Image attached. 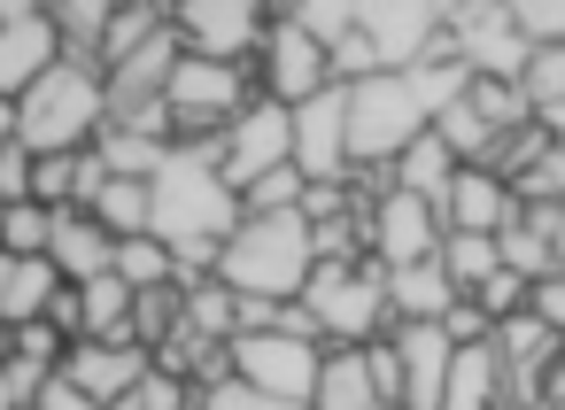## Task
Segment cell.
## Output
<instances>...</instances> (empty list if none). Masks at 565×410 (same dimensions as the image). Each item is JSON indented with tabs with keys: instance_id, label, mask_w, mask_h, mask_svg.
<instances>
[{
	"instance_id": "cell-34",
	"label": "cell",
	"mask_w": 565,
	"mask_h": 410,
	"mask_svg": "<svg viewBox=\"0 0 565 410\" xmlns=\"http://www.w3.org/2000/svg\"><path fill=\"white\" fill-rule=\"evenodd\" d=\"M32 410H102V402H94L78 379H63V371H55V379L40 387V402H32Z\"/></svg>"
},
{
	"instance_id": "cell-17",
	"label": "cell",
	"mask_w": 565,
	"mask_h": 410,
	"mask_svg": "<svg viewBox=\"0 0 565 410\" xmlns=\"http://www.w3.org/2000/svg\"><path fill=\"white\" fill-rule=\"evenodd\" d=\"M47 263H55L71 287H94V279L117 271V233H109L94 209H63V217H55V248H47Z\"/></svg>"
},
{
	"instance_id": "cell-37",
	"label": "cell",
	"mask_w": 565,
	"mask_h": 410,
	"mask_svg": "<svg viewBox=\"0 0 565 410\" xmlns=\"http://www.w3.org/2000/svg\"><path fill=\"white\" fill-rule=\"evenodd\" d=\"M557 279H565V240H557Z\"/></svg>"
},
{
	"instance_id": "cell-15",
	"label": "cell",
	"mask_w": 565,
	"mask_h": 410,
	"mask_svg": "<svg viewBox=\"0 0 565 410\" xmlns=\"http://www.w3.org/2000/svg\"><path fill=\"white\" fill-rule=\"evenodd\" d=\"M519 194H511V179H495L488 163H465L457 171V186H449V202H441V217H449V233H511L519 225Z\"/></svg>"
},
{
	"instance_id": "cell-38",
	"label": "cell",
	"mask_w": 565,
	"mask_h": 410,
	"mask_svg": "<svg viewBox=\"0 0 565 410\" xmlns=\"http://www.w3.org/2000/svg\"><path fill=\"white\" fill-rule=\"evenodd\" d=\"M380 410H403V402H380Z\"/></svg>"
},
{
	"instance_id": "cell-4",
	"label": "cell",
	"mask_w": 565,
	"mask_h": 410,
	"mask_svg": "<svg viewBox=\"0 0 565 410\" xmlns=\"http://www.w3.org/2000/svg\"><path fill=\"white\" fill-rule=\"evenodd\" d=\"M302 310L318 317V333L333 348H364V341H387L395 325V302H387V263L364 256V263H318L310 287H302Z\"/></svg>"
},
{
	"instance_id": "cell-24",
	"label": "cell",
	"mask_w": 565,
	"mask_h": 410,
	"mask_svg": "<svg viewBox=\"0 0 565 410\" xmlns=\"http://www.w3.org/2000/svg\"><path fill=\"white\" fill-rule=\"evenodd\" d=\"M441 263H449L457 294H480V287L503 271V240H495V233H449V240H441Z\"/></svg>"
},
{
	"instance_id": "cell-21",
	"label": "cell",
	"mask_w": 565,
	"mask_h": 410,
	"mask_svg": "<svg viewBox=\"0 0 565 410\" xmlns=\"http://www.w3.org/2000/svg\"><path fill=\"white\" fill-rule=\"evenodd\" d=\"M55 17V40H63V63H86V71H102V47H109V24H117V9L109 0H63V9H47ZM109 78V71H102Z\"/></svg>"
},
{
	"instance_id": "cell-20",
	"label": "cell",
	"mask_w": 565,
	"mask_h": 410,
	"mask_svg": "<svg viewBox=\"0 0 565 410\" xmlns=\"http://www.w3.org/2000/svg\"><path fill=\"white\" fill-rule=\"evenodd\" d=\"M449 410H511V387H503V356H495V341H472V348H457Z\"/></svg>"
},
{
	"instance_id": "cell-3",
	"label": "cell",
	"mask_w": 565,
	"mask_h": 410,
	"mask_svg": "<svg viewBox=\"0 0 565 410\" xmlns=\"http://www.w3.org/2000/svg\"><path fill=\"white\" fill-rule=\"evenodd\" d=\"M102 132H109V78L86 63H55L17 101V140L32 155H86Z\"/></svg>"
},
{
	"instance_id": "cell-26",
	"label": "cell",
	"mask_w": 565,
	"mask_h": 410,
	"mask_svg": "<svg viewBox=\"0 0 565 410\" xmlns=\"http://www.w3.org/2000/svg\"><path fill=\"white\" fill-rule=\"evenodd\" d=\"M117 279H125L132 294H148V287H179L186 271H179V256H171L156 233H140V240H117Z\"/></svg>"
},
{
	"instance_id": "cell-22",
	"label": "cell",
	"mask_w": 565,
	"mask_h": 410,
	"mask_svg": "<svg viewBox=\"0 0 565 410\" xmlns=\"http://www.w3.org/2000/svg\"><path fill=\"white\" fill-rule=\"evenodd\" d=\"M310 410H380L372 356H364V348H333V356H326V379H318V402H310Z\"/></svg>"
},
{
	"instance_id": "cell-5",
	"label": "cell",
	"mask_w": 565,
	"mask_h": 410,
	"mask_svg": "<svg viewBox=\"0 0 565 410\" xmlns=\"http://www.w3.org/2000/svg\"><path fill=\"white\" fill-rule=\"evenodd\" d=\"M326 356H333V348H318V341H302V333H241V341H233V371H241L248 387L295 402V410L318 402Z\"/></svg>"
},
{
	"instance_id": "cell-29",
	"label": "cell",
	"mask_w": 565,
	"mask_h": 410,
	"mask_svg": "<svg viewBox=\"0 0 565 410\" xmlns=\"http://www.w3.org/2000/svg\"><path fill=\"white\" fill-rule=\"evenodd\" d=\"M302 194H310V179L287 163V171H271V179H256L241 202H248V217H287V209H302Z\"/></svg>"
},
{
	"instance_id": "cell-12",
	"label": "cell",
	"mask_w": 565,
	"mask_h": 410,
	"mask_svg": "<svg viewBox=\"0 0 565 410\" xmlns=\"http://www.w3.org/2000/svg\"><path fill=\"white\" fill-rule=\"evenodd\" d=\"M441 240H449V217L434 209V202H418V194H387L380 209H372V256L387 263V271H403V263H426V256H441Z\"/></svg>"
},
{
	"instance_id": "cell-28",
	"label": "cell",
	"mask_w": 565,
	"mask_h": 410,
	"mask_svg": "<svg viewBox=\"0 0 565 410\" xmlns=\"http://www.w3.org/2000/svg\"><path fill=\"white\" fill-rule=\"evenodd\" d=\"M287 17H295L318 47H333V55L356 40V9H341V0H302V9H287Z\"/></svg>"
},
{
	"instance_id": "cell-16",
	"label": "cell",
	"mask_w": 565,
	"mask_h": 410,
	"mask_svg": "<svg viewBox=\"0 0 565 410\" xmlns=\"http://www.w3.org/2000/svg\"><path fill=\"white\" fill-rule=\"evenodd\" d=\"M63 287H71V279H63L47 256H9V248H0V333H17V325H40V317H55Z\"/></svg>"
},
{
	"instance_id": "cell-32",
	"label": "cell",
	"mask_w": 565,
	"mask_h": 410,
	"mask_svg": "<svg viewBox=\"0 0 565 410\" xmlns=\"http://www.w3.org/2000/svg\"><path fill=\"white\" fill-rule=\"evenodd\" d=\"M194 402H202V410H295V402H279V395L248 387L241 371H233V379H217V387H210V395H194Z\"/></svg>"
},
{
	"instance_id": "cell-8",
	"label": "cell",
	"mask_w": 565,
	"mask_h": 410,
	"mask_svg": "<svg viewBox=\"0 0 565 410\" xmlns=\"http://www.w3.org/2000/svg\"><path fill=\"white\" fill-rule=\"evenodd\" d=\"M449 55L472 78H495V86H519L526 63H534V47H526L511 9H449Z\"/></svg>"
},
{
	"instance_id": "cell-2",
	"label": "cell",
	"mask_w": 565,
	"mask_h": 410,
	"mask_svg": "<svg viewBox=\"0 0 565 410\" xmlns=\"http://www.w3.org/2000/svg\"><path fill=\"white\" fill-rule=\"evenodd\" d=\"M310 271H318V233H310L302 209H287V217H241V233L225 240V256H217L210 279H225L233 294L302 302Z\"/></svg>"
},
{
	"instance_id": "cell-25",
	"label": "cell",
	"mask_w": 565,
	"mask_h": 410,
	"mask_svg": "<svg viewBox=\"0 0 565 410\" xmlns=\"http://www.w3.org/2000/svg\"><path fill=\"white\" fill-rule=\"evenodd\" d=\"M94 217H102L117 240H140V233L156 225V194H148V179H109L102 202H94Z\"/></svg>"
},
{
	"instance_id": "cell-27",
	"label": "cell",
	"mask_w": 565,
	"mask_h": 410,
	"mask_svg": "<svg viewBox=\"0 0 565 410\" xmlns=\"http://www.w3.org/2000/svg\"><path fill=\"white\" fill-rule=\"evenodd\" d=\"M0 248H9V256H47V248H55V209H47V202L0 209Z\"/></svg>"
},
{
	"instance_id": "cell-10",
	"label": "cell",
	"mask_w": 565,
	"mask_h": 410,
	"mask_svg": "<svg viewBox=\"0 0 565 410\" xmlns=\"http://www.w3.org/2000/svg\"><path fill=\"white\" fill-rule=\"evenodd\" d=\"M295 171L310 186H341L356 163H349V86H326L318 101L295 109Z\"/></svg>"
},
{
	"instance_id": "cell-23",
	"label": "cell",
	"mask_w": 565,
	"mask_h": 410,
	"mask_svg": "<svg viewBox=\"0 0 565 410\" xmlns=\"http://www.w3.org/2000/svg\"><path fill=\"white\" fill-rule=\"evenodd\" d=\"M171 148H179V140H156V132H117V125L94 140V155H102L117 179H156V171L171 163Z\"/></svg>"
},
{
	"instance_id": "cell-13",
	"label": "cell",
	"mask_w": 565,
	"mask_h": 410,
	"mask_svg": "<svg viewBox=\"0 0 565 410\" xmlns=\"http://www.w3.org/2000/svg\"><path fill=\"white\" fill-rule=\"evenodd\" d=\"M387 341L403 356V410H449V379H457L449 325H395Z\"/></svg>"
},
{
	"instance_id": "cell-30",
	"label": "cell",
	"mask_w": 565,
	"mask_h": 410,
	"mask_svg": "<svg viewBox=\"0 0 565 410\" xmlns=\"http://www.w3.org/2000/svg\"><path fill=\"white\" fill-rule=\"evenodd\" d=\"M519 32H526V47L542 55V47H565V0H519Z\"/></svg>"
},
{
	"instance_id": "cell-6",
	"label": "cell",
	"mask_w": 565,
	"mask_h": 410,
	"mask_svg": "<svg viewBox=\"0 0 565 410\" xmlns=\"http://www.w3.org/2000/svg\"><path fill=\"white\" fill-rule=\"evenodd\" d=\"M256 78H264V101H279V109H302V101H318L326 86H341V78H333V47H318L287 9L271 17V40H264V55H256Z\"/></svg>"
},
{
	"instance_id": "cell-33",
	"label": "cell",
	"mask_w": 565,
	"mask_h": 410,
	"mask_svg": "<svg viewBox=\"0 0 565 410\" xmlns=\"http://www.w3.org/2000/svg\"><path fill=\"white\" fill-rule=\"evenodd\" d=\"M109 410H194V387L186 379H171V371H156L148 387H132L125 402H109Z\"/></svg>"
},
{
	"instance_id": "cell-19",
	"label": "cell",
	"mask_w": 565,
	"mask_h": 410,
	"mask_svg": "<svg viewBox=\"0 0 565 410\" xmlns=\"http://www.w3.org/2000/svg\"><path fill=\"white\" fill-rule=\"evenodd\" d=\"M457 171H465V163H457V148H449L441 132H426V140H411V148H403V163H395V186L441 209V202H449V186H457Z\"/></svg>"
},
{
	"instance_id": "cell-1",
	"label": "cell",
	"mask_w": 565,
	"mask_h": 410,
	"mask_svg": "<svg viewBox=\"0 0 565 410\" xmlns=\"http://www.w3.org/2000/svg\"><path fill=\"white\" fill-rule=\"evenodd\" d=\"M148 194H156V225H148V233L179 256L186 279H210L217 256H225V240H233L241 217H248V202L225 186V140L171 148V163L148 179Z\"/></svg>"
},
{
	"instance_id": "cell-31",
	"label": "cell",
	"mask_w": 565,
	"mask_h": 410,
	"mask_svg": "<svg viewBox=\"0 0 565 410\" xmlns=\"http://www.w3.org/2000/svg\"><path fill=\"white\" fill-rule=\"evenodd\" d=\"M519 86H526V101H534V109H557V101H565V47H542V55L526 63V78H519Z\"/></svg>"
},
{
	"instance_id": "cell-11",
	"label": "cell",
	"mask_w": 565,
	"mask_h": 410,
	"mask_svg": "<svg viewBox=\"0 0 565 410\" xmlns=\"http://www.w3.org/2000/svg\"><path fill=\"white\" fill-rule=\"evenodd\" d=\"M287 163H295V109L256 101V109L225 132V186L248 194L256 179H271V171H287Z\"/></svg>"
},
{
	"instance_id": "cell-36",
	"label": "cell",
	"mask_w": 565,
	"mask_h": 410,
	"mask_svg": "<svg viewBox=\"0 0 565 410\" xmlns=\"http://www.w3.org/2000/svg\"><path fill=\"white\" fill-rule=\"evenodd\" d=\"M17 148V101H0V155Z\"/></svg>"
},
{
	"instance_id": "cell-7",
	"label": "cell",
	"mask_w": 565,
	"mask_h": 410,
	"mask_svg": "<svg viewBox=\"0 0 565 410\" xmlns=\"http://www.w3.org/2000/svg\"><path fill=\"white\" fill-rule=\"evenodd\" d=\"M171 24H179L186 55H202V63H233V71L256 63L264 40H271V17L248 9V0H186V9H171Z\"/></svg>"
},
{
	"instance_id": "cell-18",
	"label": "cell",
	"mask_w": 565,
	"mask_h": 410,
	"mask_svg": "<svg viewBox=\"0 0 565 410\" xmlns=\"http://www.w3.org/2000/svg\"><path fill=\"white\" fill-rule=\"evenodd\" d=\"M387 302H395V325H441V317H449L465 294H457L449 263H441V256H426V263L387 271Z\"/></svg>"
},
{
	"instance_id": "cell-9",
	"label": "cell",
	"mask_w": 565,
	"mask_h": 410,
	"mask_svg": "<svg viewBox=\"0 0 565 410\" xmlns=\"http://www.w3.org/2000/svg\"><path fill=\"white\" fill-rule=\"evenodd\" d=\"M55 63H63L55 17L32 0H0V101H24Z\"/></svg>"
},
{
	"instance_id": "cell-14",
	"label": "cell",
	"mask_w": 565,
	"mask_h": 410,
	"mask_svg": "<svg viewBox=\"0 0 565 410\" xmlns=\"http://www.w3.org/2000/svg\"><path fill=\"white\" fill-rule=\"evenodd\" d=\"M63 379H78V387L109 410V402H125L132 387H148V379H156V356H148L140 341H71Z\"/></svg>"
},
{
	"instance_id": "cell-35",
	"label": "cell",
	"mask_w": 565,
	"mask_h": 410,
	"mask_svg": "<svg viewBox=\"0 0 565 410\" xmlns=\"http://www.w3.org/2000/svg\"><path fill=\"white\" fill-rule=\"evenodd\" d=\"M534 317H542L550 333H565V279H542V287H534Z\"/></svg>"
}]
</instances>
